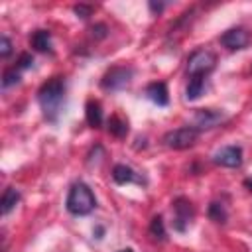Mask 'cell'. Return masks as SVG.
Listing matches in <instances>:
<instances>
[{"mask_svg":"<svg viewBox=\"0 0 252 252\" xmlns=\"http://www.w3.org/2000/svg\"><path fill=\"white\" fill-rule=\"evenodd\" d=\"M213 161L217 165H222V167H228V169H236V167L242 165V148L236 146V144L224 146V148L215 152Z\"/></svg>","mask_w":252,"mask_h":252,"instance_id":"cell-8","label":"cell"},{"mask_svg":"<svg viewBox=\"0 0 252 252\" xmlns=\"http://www.w3.org/2000/svg\"><path fill=\"white\" fill-rule=\"evenodd\" d=\"M20 199H22V195H20V191L16 187H6L4 193H2V199H0V213L4 217L10 215L16 209V205L20 203Z\"/></svg>","mask_w":252,"mask_h":252,"instance_id":"cell-12","label":"cell"},{"mask_svg":"<svg viewBox=\"0 0 252 252\" xmlns=\"http://www.w3.org/2000/svg\"><path fill=\"white\" fill-rule=\"evenodd\" d=\"M132 77H134V69L130 65H114L102 75L100 87L108 93H116V91L126 89L130 85Z\"/></svg>","mask_w":252,"mask_h":252,"instance_id":"cell-4","label":"cell"},{"mask_svg":"<svg viewBox=\"0 0 252 252\" xmlns=\"http://www.w3.org/2000/svg\"><path fill=\"white\" fill-rule=\"evenodd\" d=\"M163 6H165L163 2H150V10H152L154 14H159V12L163 10Z\"/></svg>","mask_w":252,"mask_h":252,"instance_id":"cell-24","label":"cell"},{"mask_svg":"<svg viewBox=\"0 0 252 252\" xmlns=\"http://www.w3.org/2000/svg\"><path fill=\"white\" fill-rule=\"evenodd\" d=\"M12 53V41L8 35H0V57H8Z\"/></svg>","mask_w":252,"mask_h":252,"instance_id":"cell-21","label":"cell"},{"mask_svg":"<svg viewBox=\"0 0 252 252\" xmlns=\"http://www.w3.org/2000/svg\"><path fill=\"white\" fill-rule=\"evenodd\" d=\"M85 118H87V124L91 128H100L102 126V106L98 100H87V106H85Z\"/></svg>","mask_w":252,"mask_h":252,"instance_id":"cell-13","label":"cell"},{"mask_svg":"<svg viewBox=\"0 0 252 252\" xmlns=\"http://www.w3.org/2000/svg\"><path fill=\"white\" fill-rule=\"evenodd\" d=\"M73 12L81 18V20H87L91 14H93V6H87V4H77L75 8H73Z\"/></svg>","mask_w":252,"mask_h":252,"instance_id":"cell-20","label":"cell"},{"mask_svg":"<svg viewBox=\"0 0 252 252\" xmlns=\"http://www.w3.org/2000/svg\"><path fill=\"white\" fill-rule=\"evenodd\" d=\"M33 65V57H32V53H22L20 57H18V65H16V69H30Z\"/></svg>","mask_w":252,"mask_h":252,"instance_id":"cell-22","label":"cell"},{"mask_svg":"<svg viewBox=\"0 0 252 252\" xmlns=\"http://www.w3.org/2000/svg\"><path fill=\"white\" fill-rule=\"evenodd\" d=\"M112 179H114V183H118V185H126V183H136V181H140L138 173H136L132 167H128L126 163H116V165L112 167Z\"/></svg>","mask_w":252,"mask_h":252,"instance_id":"cell-11","label":"cell"},{"mask_svg":"<svg viewBox=\"0 0 252 252\" xmlns=\"http://www.w3.org/2000/svg\"><path fill=\"white\" fill-rule=\"evenodd\" d=\"M65 207L71 215L75 217H85L89 213L94 211L96 207V197L93 193V189L83 183V181H77L71 185L69 193H67V201H65Z\"/></svg>","mask_w":252,"mask_h":252,"instance_id":"cell-2","label":"cell"},{"mask_svg":"<svg viewBox=\"0 0 252 252\" xmlns=\"http://www.w3.org/2000/svg\"><path fill=\"white\" fill-rule=\"evenodd\" d=\"M106 124H108V132L112 136H116V138H124L128 134V122L118 114H112Z\"/></svg>","mask_w":252,"mask_h":252,"instance_id":"cell-16","label":"cell"},{"mask_svg":"<svg viewBox=\"0 0 252 252\" xmlns=\"http://www.w3.org/2000/svg\"><path fill=\"white\" fill-rule=\"evenodd\" d=\"M18 83H20V69H16V67L6 69L4 75H2V89H10Z\"/></svg>","mask_w":252,"mask_h":252,"instance_id":"cell-19","label":"cell"},{"mask_svg":"<svg viewBox=\"0 0 252 252\" xmlns=\"http://www.w3.org/2000/svg\"><path fill=\"white\" fill-rule=\"evenodd\" d=\"M197 138H199V130L195 126H181V128L165 132L163 144L169 150H187L197 142Z\"/></svg>","mask_w":252,"mask_h":252,"instance_id":"cell-5","label":"cell"},{"mask_svg":"<svg viewBox=\"0 0 252 252\" xmlns=\"http://www.w3.org/2000/svg\"><path fill=\"white\" fill-rule=\"evenodd\" d=\"M106 32H108V28H106L104 24H96V26H93V35H94L96 39L106 37Z\"/></svg>","mask_w":252,"mask_h":252,"instance_id":"cell-23","label":"cell"},{"mask_svg":"<svg viewBox=\"0 0 252 252\" xmlns=\"http://www.w3.org/2000/svg\"><path fill=\"white\" fill-rule=\"evenodd\" d=\"M94 232H96V238H102V236H100V234H102V226H96Z\"/></svg>","mask_w":252,"mask_h":252,"instance_id":"cell-26","label":"cell"},{"mask_svg":"<svg viewBox=\"0 0 252 252\" xmlns=\"http://www.w3.org/2000/svg\"><path fill=\"white\" fill-rule=\"evenodd\" d=\"M226 120V114L219 108H199L193 116V126L201 132V130H211L217 128L219 124H222Z\"/></svg>","mask_w":252,"mask_h":252,"instance_id":"cell-7","label":"cell"},{"mask_svg":"<svg viewBox=\"0 0 252 252\" xmlns=\"http://www.w3.org/2000/svg\"><path fill=\"white\" fill-rule=\"evenodd\" d=\"M118 252H134L132 248H122V250H118Z\"/></svg>","mask_w":252,"mask_h":252,"instance_id":"cell-27","label":"cell"},{"mask_svg":"<svg viewBox=\"0 0 252 252\" xmlns=\"http://www.w3.org/2000/svg\"><path fill=\"white\" fill-rule=\"evenodd\" d=\"M205 91V79L201 77H191L187 81V89H185V98L187 100H197Z\"/></svg>","mask_w":252,"mask_h":252,"instance_id":"cell-15","label":"cell"},{"mask_svg":"<svg viewBox=\"0 0 252 252\" xmlns=\"http://www.w3.org/2000/svg\"><path fill=\"white\" fill-rule=\"evenodd\" d=\"M37 100H39V106L43 110V116L49 122H57L61 106L65 102V81H63V77L47 79L37 91Z\"/></svg>","mask_w":252,"mask_h":252,"instance_id":"cell-1","label":"cell"},{"mask_svg":"<svg viewBox=\"0 0 252 252\" xmlns=\"http://www.w3.org/2000/svg\"><path fill=\"white\" fill-rule=\"evenodd\" d=\"M217 67V55L209 49H195L187 59V77L205 79Z\"/></svg>","mask_w":252,"mask_h":252,"instance_id":"cell-3","label":"cell"},{"mask_svg":"<svg viewBox=\"0 0 252 252\" xmlns=\"http://www.w3.org/2000/svg\"><path fill=\"white\" fill-rule=\"evenodd\" d=\"M150 236L154 240H159L163 242L167 238V232H165V224H163V219L159 215H156L152 220H150Z\"/></svg>","mask_w":252,"mask_h":252,"instance_id":"cell-17","label":"cell"},{"mask_svg":"<svg viewBox=\"0 0 252 252\" xmlns=\"http://www.w3.org/2000/svg\"><path fill=\"white\" fill-rule=\"evenodd\" d=\"M219 39H220L222 47H226L228 51H238V49H244L250 43V33L244 28H230Z\"/></svg>","mask_w":252,"mask_h":252,"instance_id":"cell-9","label":"cell"},{"mask_svg":"<svg viewBox=\"0 0 252 252\" xmlns=\"http://www.w3.org/2000/svg\"><path fill=\"white\" fill-rule=\"evenodd\" d=\"M30 43L35 51H49L51 49V33L47 30H35L32 35H30Z\"/></svg>","mask_w":252,"mask_h":252,"instance_id":"cell-14","label":"cell"},{"mask_svg":"<svg viewBox=\"0 0 252 252\" xmlns=\"http://www.w3.org/2000/svg\"><path fill=\"white\" fill-rule=\"evenodd\" d=\"M207 215H209V219H211V220L220 222V224H222V222H226V219H228V213H226L224 205H222V203H219V201H213V203L209 205Z\"/></svg>","mask_w":252,"mask_h":252,"instance_id":"cell-18","label":"cell"},{"mask_svg":"<svg viewBox=\"0 0 252 252\" xmlns=\"http://www.w3.org/2000/svg\"><path fill=\"white\" fill-rule=\"evenodd\" d=\"M146 96L158 104V106H167L169 104V93H167V87L163 81H154L146 87Z\"/></svg>","mask_w":252,"mask_h":252,"instance_id":"cell-10","label":"cell"},{"mask_svg":"<svg viewBox=\"0 0 252 252\" xmlns=\"http://www.w3.org/2000/svg\"><path fill=\"white\" fill-rule=\"evenodd\" d=\"M195 209L187 197H177L173 201V228L177 232H185L193 220Z\"/></svg>","mask_w":252,"mask_h":252,"instance_id":"cell-6","label":"cell"},{"mask_svg":"<svg viewBox=\"0 0 252 252\" xmlns=\"http://www.w3.org/2000/svg\"><path fill=\"white\" fill-rule=\"evenodd\" d=\"M244 187H246L248 191H252V177H248V179H244Z\"/></svg>","mask_w":252,"mask_h":252,"instance_id":"cell-25","label":"cell"}]
</instances>
